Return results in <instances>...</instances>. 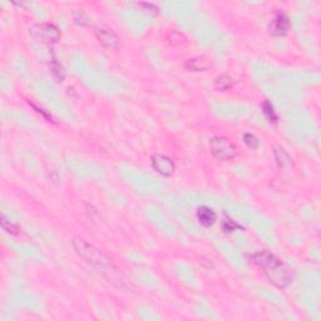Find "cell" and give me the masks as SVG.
I'll return each mask as SVG.
<instances>
[{
	"instance_id": "cell-14",
	"label": "cell",
	"mask_w": 321,
	"mask_h": 321,
	"mask_svg": "<svg viewBox=\"0 0 321 321\" xmlns=\"http://www.w3.org/2000/svg\"><path fill=\"white\" fill-rule=\"evenodd\" d=\"M2 227L4 228V231H7L8 233H10V235L13 236H17L20 233L19 226L14 225V223L10 222L9 220H7V217H5L4 215L2 216Z\"/></svg>"
},
{
	"instance_id": "cell-3",
	"label": "cell",
	"mask_w": 321,
	"mask_h": 321,
	"mask_svg": "<svg viewBox=\"0 0 321 321\" xmlns=\"http://www.w3.org/2000/svg\"><path fill=\"white\" fill-rule=\"evenodd\" d=\"M210 150L212 156L218 161L232 160L236 156V146L228 138L222 136H216L210 141Z\"/></svg>"
},
{
	"instance_id": "cell-4",
	"label": "cell",
	"mask_w": 321,
	"mask_h": 321,
	"mask_svg": "<svg viewBox=\"0 0 321 321\" xmlns=\"http://www.w3.org/2000/svg\"><path fill=\"white\" fill-rule=\"evenodd\" d=\"M30 33L35 39L40 40L45 44H55L60 40L61 37L60 30L50 23H39V24L33 25Z\"/></svg>"
},
{
	"instance_id": "cell-15",
	"label": "cell",
	"mask_w": 321,
	"mask_h": 321,
	"mask_svg": "<svg viewBox=\"0 0 321 321\" xmlns=\"http://www.w3.org/2000/svg\"><path fill=\"white\" fill-rule=\"evenodd\" d=\"M243 142H245V145L247 146L248 148H251V150H258L259 145H260L258 137L251 135V133H245V135H243Z\"/></svg>"
},
{
	"instance_id": "cell-13",
	"label": "cell",
	"mask_w": 321,
	"mask_h": 321,
	"mask_svg": "<svg viewBox=\"0 0 321 321\" xmlns=\"http://www.w3.org/2000/svg\"><path fill=\"white\" fill-rule=\"evenodd\" d=\"M263 110H264V114H265V117L268 118L269 122L276 124L277 120H279V117H277L276 112H275L274 106H272L269 101H265L263 103Z\"/></svg>"
},
{
	"instance_id": "cell-10",
	"label": "cell",
	"mask_w": 321,
	"mask_h": 321,
	"mask_svg": "<svg viewBox=\"0 0 321 321\" xmlns=\"http://www.w3.org/2000/svg\"><path fill=\"white\" fill-rule=\"evenodd\" d=\"M274 156L275 160H276L277 166L280 168H287V167L292 166V158L284 148L281 147H275L274 148Z\"/></svg>"
},
{
	"instance_id": "cell-1",
	"label": "cell",
	"mask_w": 321,
	"mask_h": 321,
	"mask_svg": "<svg viewBox=\"0 0 321 321\" xmlns=\"http://www.w3.org/2000/svg\"><path fill=\"white\" fill-rule=\"evenodd\" d=\"M73 247L76 252L88 265H91L102 276L106 277L108 281L112 282L114 286L119 287V289H127L128 280L125 275L101 250H98V248L94 247L93 245H91V243H88L86 240L78 237V236L73 238Z\"/></svg>"
},
{
	"instance_id": "cell-12",
	"label": "cell",
	"mask_w": 321,
	"mask_h": 321,
	"mask_svg": "<svg viewBox=\"0 0 321 321\" xmlns=\"http://www.w3.org/2000/svg\"><path fill=\"white\" fill-rule=\"evenodd\" d=\"M50 72H52L53 77L55 78V81L58 83H61L64 81V77H66V72H64L63 66H61L59 61H56V59H53L52 63H50Z\"/></svg>"
},
{
	"instance_id": "cell-7",
	"label": "cell",
	"mask_w": 321,
	"mask_h": 321,
	"mask_svg": "<svg viewBox=\"0 0 321 321\" xmlns=\"http://www.w3.org/2000/svg\"><path fill=\"white\" fill-rule=\"evenodd\" d=\"M96 35L99 43L103 47L109 48V49H115L118 47V44H119V39H118L117 34L112 29H108V28H97Z\"/></svg>"
},
{
	"instance_id": "cell-8",
	"label": "cell",
	"mask_w": 321,
	"mask_h": 321,
	"mask_svg": "<svg viewBox=\"0 0 321 321\" xmlns=\"http://www.w3.org/2000/svg\"><path fill=\"white\" fill-rule=\"evenodd\" d=\"M184 68L191 72H205L211 68V63L205 56H195L184 63Z\"/></svg>"
},
{
	"instance_id": "cell-6",
	"label": "cell",
	"mask_w": 321,
	"mask_h": 321,
	"mask_svg": "<svg viewBox=\"0 0 321 321\" xmlns=\"http://www.w3.org/2000/svg\"><path fill=\"white\" fill-rule=\"evenodd\" d=\"M290 29V20L287 15L282 12H277L270 23V33L275 37L285 35Z\"/></svg>"
},
{
	"instance_id": "cell-9",
	"label": "cell",
	"mask_w": 321,
	"mask_h": 321,
	"mask_svg": "<svg viewBox=\"0 0 321 321\" xmlns=\"http://www.w3.org/2000/svg\"><path fill=\"white\" fill-rule=\"evenodd\" d=\"M197 218H199L200 223L205 227H211L212 225L217 220V215L212 209L207 206H202L197 210Z\"/></svg>"
},
{
	"instance_id": "cell-2",
	"label": "cell",
	"mask_w": 321,
	"mask_h": 321,
	"mask_svg": "<svg viewBox=\"0 0 321 321\" xmlns=\"http://www.w3.org/2000/svg\"><path fill=\"white\" fill-rule=\"evenodd\" d=\"M252 263L263 269L264 274L271 284L276 287H286L292 281V271L279 258L270 253L269 251H261L251 258Z\"/></svg>"
},
{
	"instance_id": "cell-16",
	"label": "cell",
	"mask_w": 321,
	"mask_h": 321,
	"mask_svg": "<svg viewBox=\"0 0 321 321\" xmlns=\"http://www.w3.org/2000/svg\"><path fill=\"white\" fill-rule=\"evenodd\" d=\"M222 227H223V231H225L226 233L233 232V231L237 230V228H242L240 225H237V223H236L235 221L230 220V218H226V220L223 221Z\"/></svg>"
},
{
	"instance_id": "cell-5",
	"label": "cell",
	"mask_w": 321,
	"mask_h": 321,
	"mask_svg": "<svg viewBox=\"0 0 321 321\" xmlns=\"http://www.w3.org/2000/svg\"><path fill=\"white\" fill-rule=\"evenodd\" d=\"M151 163H152V167L158 172V173L166 177L172 176L174 169H176L174 162L169 157H167V156L160 155V153H158V155L152 156V158H151Z\"/></svg>"
},
{
	"instance_id": "cell-17",
	"label": "cell",
	"mask_w": 321,
	"mask_h": 321,
	"mask_svg": "<svg viewBox=\"0 0 321 321\" xmlns=\"http://www.w3.org/2000/svg\"><path fill=\"white\" fill-rule=\"evenodd\" d=\"M137 5L140 8H143L145 10H147V12L152 13V14H157L158 13V8L155 4H151V3H137Z\"/></svg>"
},
{
	"instance_id": "cell-11",
	"label": "cell",
	"mask_w": 321,
	"mask_h": 321,
	"mask_svg": "<svg viewBox=\"0 0 321 321\" xmlns=\"http://www.w3.org/2000/svg\"><path fill=\"white\" fill-rule=\"evenodd\" d=\"M232 78L228 77L227 74H222V76L217 77V78L215 79L214 87L216 91H227V89H230L231 87H232Z\"/></svg>"
}]
</instances>
